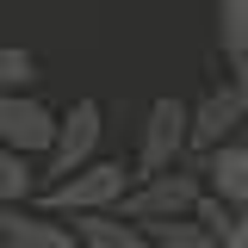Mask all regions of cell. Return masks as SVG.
Returning <instances> with one entry per match:
<instances>
[{"label": "cell", "instance_id": "1", "mask_svg": "<svg viewBox=\"0 0 248 248\" xmlns=\"http://www.w3.org/2000/svg\"><path fill=\"white\" fill-rule=\"evenodd\" d=\"M130 186H137V168H124V161H87V168H75L68 180L44 186L37 192V205L56 217H87V211H118L124 199H130Z\"/></svg>", "mask_w": 248, "mask_h": 248}, {"label": "cell", "instance_id": "2", "mask_svg": "<svg viewBox=\"0 0 248 248\" xmlns=\"http://www.w3.org/2000/svg\"><path fill=\"white\" fill-rule=\"evenodd\" d=\"M192 155V106L180 93H161L149 112H143V137H137V180L149 174H168V168H186Z\"/></svg>", "mask_w": 248, "mask_h": 248}, {"label": "cell", "instance_id": "3", "mask_svg": "<svg viewBox=\"0 0 248 248\" xmlns=\"http://www.w3.org/2000/svg\"><path fill=\"white\" fill-rule=\"evenodd\" d=\"M99 137H106V106H99L93 93H81V99L62 112L56 143H50V155H44V186H56V180H68L75 168L99 161Z\"/></svg>", "mask_w": 248, "mask_h": 248}, {"label": "cell", "instance_id": "4", "mask_svg": "<svg viewBox=\"0 0 248 248\" xmlns=\"http://www.w3.org/2000/svg\"><path fill=\"white\" fill-rule=\"evenodd\" d=\"M199 199H205V174H199V168H168V174L137 180L118 211L130 217V223H168V217H192Z\"/></svg>", "mask_w": 248, "mask_h": 248}, {"label": "cell", "instance_id": "5", "mask_svg": "<svg viewBox=\"0 0 248 248\" xmlns=\"http://www.w3.org/2000/svg\"><path fill=\"white\" fill-rule=\"evenodd\" d=\"M56 124L62 118L44 106V99H31V93H0V143H6V149L44 161L50 143H56Z\"/></svg>", "mask_w": 248, "mask_h": 248}, {"label": "cell", "instance_id": "6", "mask_svg": "<svg viewBox=\"0 0 248 248\" xmlns=\"http://www.w3.org/2000/svg\"><path fill=\"white\" fill-rule=\"evenodd\" d=\"M236 137H248V106H242V87L223 81L192 106V155H211L223 143H236Z\"/></svg>", "mask_w": 248, "mask_h": 248}, {"label": "cell", "instance_id": "7", "mask_svg": "<svg viewBox=\"0 0 248 248\" xmlns=\"http://www.w3.org/2000/svg\"><path fill=\"white\" fill-rule=\"evenodd\" d=\"M6 236L13 248H81L75 236V217H56V211H31V205H6Z\"/></svg>", "mask_w": 248, "mask_h": 248}, {"label": "cell", "instance_id": "8", "mask_svg": "<svg viewBox=\"0 0 248 248\" xmlns=\"http://www.w3.org/2000/svg\"><path fill=\"white\" fill-rule=\"evenodd\" d=\"M199 174H205V192H217L223 205L248 211V137H236V143H223V149H211V155H199Z\"/></svg>", "mask_w": 248, "mask_h": 248}, {"label": "cell", "instance_id": "9", "mask_svg": "<svg viewBox=\"0 0 248 248\" xmlns=\"http://www.w3.org/2000/svg\"><path fill=\"white\" fill-rule=\"evenodd\" d=\"M75 236H81V248H155L149 230L130 223L124 211H87V217H75Z\"/></svg>", "mask_w": 248, "mask_h": 248}, {"label": "cell", "instance_id": "10", "mask_svg": "<svg viewBox=\"0 0 248 248\" xmlns=\"http://www.w3.org/2000/svg\"><path fill=\"white\" fill-rule=\"evenodd\" d=\"M37 186H44V168H37L31 155H19V149L0 143V205H31Z\"/></svg>", "mask_w": 248, "mask_h": 248}, {"label": "cell", "instance_id": "11", "mask_svg": "<svg viewBox=\"0 0 248 248\" xmlns=\"http://www.w3.org/2000/svg\"><path fill=\"white\" fill-rule=\"evenodd\" d=\"M143 230H149L155 248H223L199 217H168V223H143Z\"/></svg>", "mask_w": 248, "mask_h": 248}, {"label": "cell", "instance_id": "12", "mask_svg": "<svg viewBox=\"0 0 248 248\" xmlns=\"http://www.w3.org/2000/svg\"><path fill=\"white\" fill-rule=\"evenodd\" d=\"M217 44H223L230 68L248 56V0H217Z\"/></svg>", "mask_w": 248, "mask_h": 248}, {"label": "cell", "instance_id": "13", "mask_svg": "<svg viewBox=\"0 0 248 248\" xmlns=\"http://www.w3.org/2000/svg\"><path fill=\"white\" fill-rule=\"evenodd\" d=\"M31 75H37V62L25 44H0V93H25Z\"/></svg>", "mask_w": 248, "mask_h": 248}, {"label": "cell", "instance_id": "14", "mask_svg": "<svg viewBox=\"0 0 248 248\" xmlns=\"http://www.w3.org/2000/svg\"><path fill=\"white\" fill-rule=\"evenodd\" d=\"M223 248H248V211H236V223H230V236H223Z\"/></svg>", "mask_w": 248, "mask_h": 248}, {"label": "cell", "instance_id": "15", "mask_svg": "<svg viewBox=\"0 0 248 248\" xmlns=\"http://www.w3.org/2000/svg\"><path fill=\"white\" fill-rule=\"evenodd\" d=\"M236 87H242V106H248V56L236 62Z\"/></svg>", "mask_w": 248, "mask_h": 248}, {"label": "cell", "instance_id": "16", "mask_svg": "<svg viewBox=\"0 0 248 248\" xmlns=\"http://www.w3.org/2000/svg\"><path fill=\"white\" fill-rule=\"evenodd\" d=\"M0 248H13V236H6V205H0Z\"/></svg>", "mask_w": 248, "mask_h": 248}, {"label": "cell", "instance_id": "17", "mask_svg": "<svg viewBox=\"0 0 248 248\" xmlns=\"http://www.w3.org/2000/svg\"><path fill=\"white\" fill-rule=\"evenodd\" d=\"M211 6H217V0H211Z\"/></svg>", "mask_w": 248, "mask_h": 248}]
</instances>
